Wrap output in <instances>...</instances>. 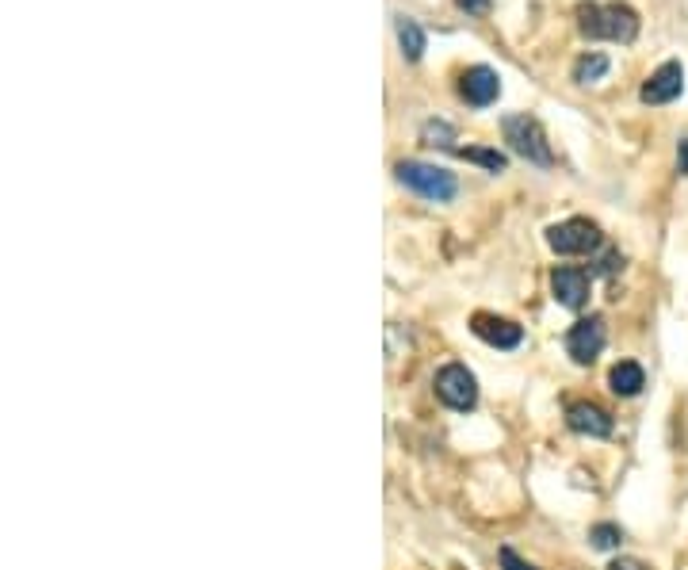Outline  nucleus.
Segmentation results:
<instances>
[{"instance_id": "1", "label": "nucleus", "mask_w": 688, "mask_h": 570, "mask_svg": "<svg viewBox=\"0 0 688 570\" xmlns=\"http://www.w3.org/2000/svg\"><path fill=\"white\" fill-rule=\"evenodd\" d=\"M574 16H578V31L585 39H608V43L627 46L639 35V12L624 0H608V4L581 0Z\"/></svg>"}, {"instance_id": "2", "label": "nucleus", "mask_w": 688, "mask_h": 570, "mask_svg": "<svg viewBox=\"0 0 688 570\" xmlns=\"http://www.w3.org/2000/svg\"><path fill=\"white\" fill-rule=\"evenodd\" d=\"M394 176H398L402 188H409L413 196L429 199V203H452L455 192H459L455 173L440 169V165H429V161H398Z\"/></svg>"}, {"instance_id": "3", "label": "nucleus", "mask_w": 688, "mask_h": 570, "mask_svg": "<svg viewBox=\"0 0 688 570\" xmlns=\"http://www.w3.org/2000/svg\"><path fill=\"white\" fill-rule=\"evenodd\" d=\"M501 131H505V142L513 146V154H520L524 161H532L539 169H551L555 165L551 142H547V134L539 127V119H532V115H505Z\"/></svg>"}, {"instance_id": "4", "label": "nucleus", "mask_w": 688, "mask_h": 570, "mask_svg": "<svg viewBox=\"0 0 688 570\" xmlns=\"http://www.w3.org/2000/svg\"><path fill=\"white\" fill-rule=\"evenodd\" d=\"M547 245L559 253V257H589V253H601L604 238L601 226L589 219H566L547 226Z\"/></svg>"}, {"instance_id": "5", "label": "nucleus", "mask_w": 688, "mask_h": 570, "mask_svg": "<svg viewBox=\"0 0 688 570\" xmlns=\"http://www.w3.org/2000/svg\"><path fill=\"white\" fill-rule=\"evenodd\" d=\"M436 398L448 406V410H459L467 414L478 406V379L467 364H444L436 372Z\"/></svg>"}, {"instance_id": "6", "label": "nucleus", "mask_w": 688, "mask_h": 570, "mask_svg": "<svg viewBox=\"0 0 688 570\" xmlns=\"http://www.w3.org/2000/svg\"><path fill=\"white\" fill-rule=\"evenodd\" d=\"M604 341H608V333H604L601 314H589V318H581V322L566 329V352H570L574 364H593L604 352Z\"/></svg>"}, {"instance_id": "7", "label": "nucleus", "mask_w": 688, "mask_h": 570, "mask_svg": "<svg viewBox=\"0 0 688 570\" xmlns=\"http://www.w3.org/2000/svg\"><path fill=\"white\" fill-rule=\"evenodd\" d=\"M589 291H593V272L574 268V264H562L551 272V295L555 303L566 310H581L589 303Z\"/></svg>"}, {"instance_id": "8", "label": "nucleus", "mask_w": 688, "mask_h": 570, "mask_svg": "<svg viewBox=\"0 0 688 570\" xmlns=\"http://www.w3.org/2000/svg\"><path fill=\"white\" fill-rule=\"evenodd\" d=\"M681 92H685V66L677 58H669L646 77V85L639 88V100L643 104H673Z\"/></svg>"}, {"instance_id": "9", "label": "nucleus", "mask_w": 688, "mask_h": 570, "mask_svg": "<svg viewBox=\"0 0 688 570\" xmlns=\"http://www.w3.org/2000/svg\"><path fill=\"white\" fill-rule=\"evenodd\" d=\"M459 96L471 104V108H490L497 96H501V77L490 66H471L459 77Z\"/></svg>"}, {"instance_id": "10", "label": "nucleus", "mask_w": 688, "mask_h": 570, "mask_svg": "<svg viewBox=\"0 0 688 570\" xmlns=\"http://www.w3.org/2000/svg\"><path fill=\"white\" fill-rule=\"evenodd\" d=\"M471 329L474 337H482L490 349H516L524 341V329L509 322V318H494V314H474Z\"/></svg>"}, {"instance_id": "11", "label": "nucleus", "mask_w": 688, "mask_h": 570, "mask_svg": "<svg viewBox=\"0 0 688 570\" xmlns=\"http://www.w3.org/2000/svg\"><path fill=\"white\" fill-rule=\"evenodd\" d=\"M566 425L574 433H581V437H593V440L612 437V417L604 414L601 406H593V402H574L566 410Z\"/></svg>"}, {"instance_id": "12", "label": "nucleus", "mask_w": 688, "mask_h": 570, "mask_svg": "<svg viewBox=\"0 0 688 570\" xmlns=\"http://www.w3.org/2000/svg\"><path fill=\"white\" fill-rule=\"evenodd\" d=\"M608 387L620 398H635L646 387V372L635 364V360H620L612 372H608Z\"/></svg>"}, {"instance_id": "13", "label": "nucleus", "mask_w": 688, "mask_h": 570, "mask_svg": "<svg viewBox=\"0 0 688 570\" xmlns=\"http://www.w3.org/2000/svg\"><path fill=\"white\" fill-rule=\"evenodd\" d=\"M398 46H402V54H406L409 62H421V54H425V31H421V23L409 20V16H398Z\"/></svg>"}, {"instance_id": "14", "label": "nucleus", "mask_w": 688, "mask_h": 570, "mask_svg": "<svg viewBox=\"0 0 688 570\" xmlns=\"http://www.w3.org/2000/svg\"><path fill=\"white\" fill-rule=\"evenodd\" d=\"M459 157L463 161H474V165H482L486 173L501 176L505 169H509V157L501 154V150H486V146H467V150H459Z\"/></svg>"}, {"instance_id": "15", "label": "nucleus", "mask_w": 688, "mask_h": 570, "mask_svg": "<svg viewBox=\"0 0 688 570\" xmlns=\"http://www.w3.org/2000/svg\"><path fill=\"white\" fill-rule=\"evenodd\" d=\"M421 142H425V146H440V150H452L455 127L448 119H425V123H421Z\"/></svg>"}, {"instance_id": "16", "label": "nucleus", "mask_w": 688, "mask_h": 570, "mask_svg": "<svg viewBox=\"0 0 688 570\" xmlns=\"http://www.w3.org/2000/svg\"><path fill=\"white\" fill-rule=\"evenodd\" d=\"M604 73H608V58L604 54H581L574 62V81L578 85H593V81H601Z\"/></svg>"}, {"instance_id": "17", "label": "nucleus", "mask_w": 688, "mask_h": 570, "mask_svg": "<svg viewBox=\"0 0 688 570\" xmlns=\"http://www.w3.org/2000/svg\"><path fill=\"white\" fill-rule=\"evenodd\" d=\"M589 540H593V548L597 551H616L620 544H624V528L620 525H593L589 528Z\"/></svg>"}, {"instance_id": "18", "label": "nucleus", "mask_w": 688, "mask_h": 570, "mask_svg": "<svg viewBox=\"0 0 688 570\" xmlns=\"http://www.w3.org/2000/svg\"><path fill=\"white\" fill-rule=\"evenodd\" d=\"M620 268H624V257H620V249L604 245L601 257L593 261V272H597V276H612V272H620Z\"/></svg>"}, {"instance_id": "19", "label": "nucleus", "mask_w": 688, "mask_h": 570, "mask_svg": "<svg viewBox=\"0 0 688 570\" xmlns=\"http://www.w3.org/2000/svg\"><path fill=\"white\" fill-rule=\"evenodd\" d=\"M455 4H459L467 16H486V12L494 8V0H455Z\"/></svg>"}, {"instance_id": "20", "label": "nucleus", "mask_w": 688, "mask_h": 570, "mask_svg": "<svg viewBox=\"0 0 688 570\" xmlns=\"http://www.w3.org/2000/svg\"><path fill=\"white\" fill-rule=\"evenodd\" d=\"M501 567H505V570H532L528 563H524V559H520V555H516L513 548H501Z\"/></svg>"}, {"instance_id": "21", "label": "nucleus", "mask_w": 688, "mask_h": 570, "mask_svg": "<svg viewBox=\"0 0 688 570\" xmlns=\"http://www.w3.org/2000/svg\"><path fill=\"white\" fill-rule=\"evenodd\" d=\"M604 570H646V567L639 563V559H612Z\"/></svg>"}, {"instance_id": "22", "label": "nucleus", "mask_w": 688, "mask_h": 570, "mask_svg": "<svg viewBox=\"0 0 688 570\" xmlns=\"http://www.w3.org/2000/svg\"><path fill=\"white\" fill-rule=\"evenodd\" d=\"M677 169H681V176H688V138L681 142V150H677Z\"/></svg>"}]
</instances>
